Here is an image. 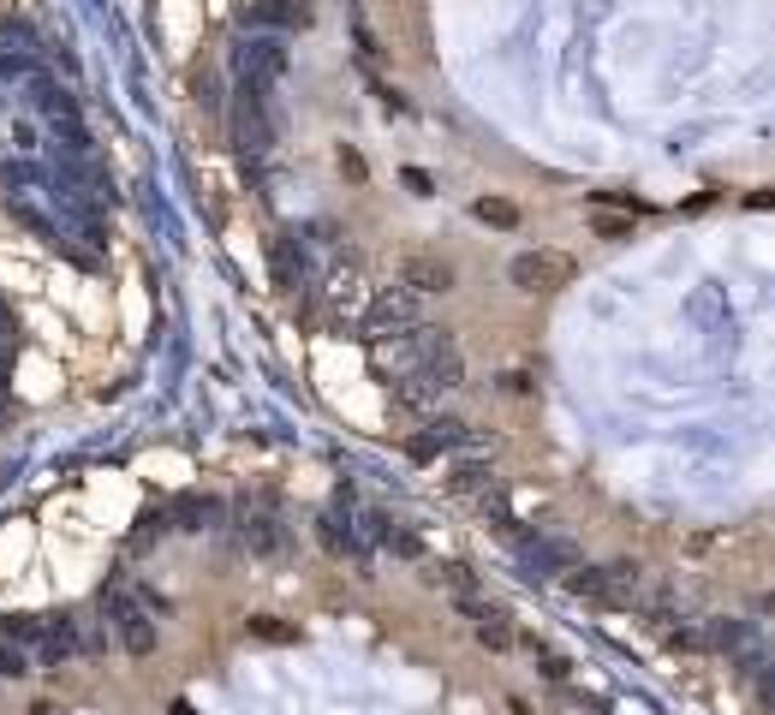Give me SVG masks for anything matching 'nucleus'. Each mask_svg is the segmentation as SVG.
I'll list each match as a JSON object with an SVG mask.
<instances>
[{"instance_id":"obj_2","label":"nucleus","mask_w":775,"mask_h":715,"mask_svg":"<svg viewBox=\"0 0 775 715\" xmlns=\"http://www.w3.org/2000/svg\"><path fill=\"white\" fill-rule=\"evenodd\" d=\"M233 537H239V549L251 554V561H281L292 549V531L281 524V513H275L269 501L239 507V513H233Z\"/></svg>"},{"instance_id":"obj_22","label":"nucleus","mask_w":775,"mask_h":715,"mask_svg":"<svg viewBox=\"0 0 775 715\" xmlns=\"http://www.w3.org/2000/svg\"><path fill=\"white\" fill-rule=\"evenodd\" d=\"M502 393H531V376H519V370L502 376Z\"/></svg>"},{"instance_id":"obj_5","label":"nucleus","mask_w":775,"mask_h":715,"mask_svg":"<svg viewBox=\"0 0 775 715\" xmlns=\"http://www.w3.org/2000/svg\"><path fill=\"white\" fill-rule=\"evenodd\" d=\"M507 281H514L519 293H549V286L573 281V262H567L561 251H519L514 269H507Z\"/></svg>"},{"instance_id":"obj_1","label":"nucleus","mask_w":775,"mask_h":715,"mask_svg":"<svg viewBox=\"0 0 775 715\" xmlns=\"http://www.w3.org/2000/svg\"><path fill=\"white\" fill-rule=\"evenodd\" d=\"M233 72H239V90L245 96H257V101H269V90L281 84V72H287V48H281V36H262L251 31L233 48Z\"/></svg>"},{"instance_id":"obj_13","label":"nucleus","mask_w":775,"mask_h":715,"mask_svg":"<svg viewBox=\"0 0 775 715\" xmlns=\"http://www.w3.org/2000/svg\"><path fill=\"white\" fill-rule=\"evenodd\" d=\"M400 286H406V293H423V299H430V293H448V286H453V269H448L442 257H406Z\"/></svg>"},{"instance_id":"obj_8","label":"nucleus","mask_w":775,"mask_h":715,"mask_svg":"<svg viewBox=\"0 0 775 715\" xmlns=\"http://www.w3.org/2000/svg\"><path fill=\"white\" fill-rule=\"evenodd\" d=\"M453 603H460L465 620H472V632H477V644H484V650H495V656L514 650V620H507L495 603H484V596H453Z\"/></svg>"},{"instance_id":"obj_15","label":"nucleus","mask_w":775,"mask_h":715,"mask_svg":"<svg viewBox=\"0 0 775 715\" xmlns=\"http://www.w3.org/2000/svg\"><path fill=\"white\" fill-rule=\"evenodd\" d=\"M472 215H477L484 227H502V232H514V227H519V209H514V203H502V197H477V203H472Z\"/></svg>"},{"instance_id":"obj_4","label":"nucleus","mask_w":775,"mask_h":715,"mask_svg":"<svg viewBox=\"0 0 775 715\" xmlns=\"http://www.w3.org/2000/svg\"><path fill=\"white\" fill-rule=\"evenodd\" d=\"M227 126H233V150L245 155V167H262V155L275 150V120H269V101H257V96H245L233 101V113H227Z\"/></svg>"},{"instance_id":"obj_18","label":"nucleus","mask_w":775,"mask_h":715,"mask_svg":"<svg viewBox=\"0 0 775 715\" xmlns=\"http://www.w3.org/2000/svg\"><path fill=\"white\" fill-rule=\"evenodd\" d=\"M531 662L543 668V680H567V674H573V662H567L561 650H549V644H531Z\"/></svg>"},{"instance_id":"obj_17","label":"nucleus","mask_w":775,"mask_h":715,"mask_svg":"<svg viewBox=\"0 0 775 715\" xmlns=\"http://www.w3.org/2000/svg\"><path fill=\"white\" fill-rule=\"evenodd\" d=\"M591 232H596V239H633V215H609V209H596V215H591Z\"/></svg>"},{"instance_id":"obj_3","label":"nucleus","mask_w":775,"mask_h":715,"mask_svg":"<svg viewBox=\"0 0 775 715\" xmlns=\"http://www.w3.org/2000/svg\"><path fill=\"white\" fill-rule=\"evenodd\" d=\"M567 591L584 596V603H596V608H633L638 573L633 566H573V573H567Z\"/></svg>"},{"instance_id":"obj_6","label":"nucleus","mask_w":775,"mask_h":715,"mask_svg":"<svg viewBox=\"0 0 775 715\" xmlns=\"http://www.w3.org/2000/svg\"><path fill=\"white\" fill-rule=\"evenodd\" d=\"M245 31H262V36H287V31H311V0H251L239 12Z\"/></svg>"},{"instance_id":"obj_14","label":"nucleus","mask_w":775,"mask_h":715,"mask_svg":"<svg viewBox=\"0 0 775 715\" xmlns=\"http://www.w3.org/2000/svg\"><path fill=\"white\" fill-rule=\"evenodd\" d=\"M245 632H251L257 644H299V626H287L275 615H251V620H245Z\"/></svg>"},{"instance_id":"obj_21","label":"nucleus","mask_w":775,"mask_h":715,"mask_svg":"<svg viewBox=\"0 0 775 715\" xmlns=\"http://www.w3.org/2000/svg\"><path fill=\"white\" fill-rule=\"evenodd\" d=\"M406 185H412L418 197H430V173H423V167H406Z\"/></svg>"},{"instance_id":"obj_7","label":"nucleus","mask_w":775,"mask_h":715,"mask_svg":"<svg viewBox=\"0 0 775 715\" xmlns=\"http://www.w3.org/2000/svg\"><path fill=\"white\" fill-rule=\"evenodd\" d=\"M514 543H519V561H525V573H531V578H561V573H573V566H579L573 543H555V537H514Z\"/></svg>"},{"instance_id":"obj_11","label":"nucleus","mask_w":775,"mask_h":715,"mask_svg":"<svg viewBox=\"0 0 775 715\" xmlns=\"http://www.w3.org/2000/svg\"><path fill=\"white\" fill-rule=\"evenodd\" d=\"M269 262H275V281H281L287 293H311V262H304L299 232H281V239L269 245Z\"/></svg>"},{"instance_id":"obj_12","label":"nucleus","mask_w":775,"mask_h":715,"mask_svg":"<svg viewBox=\"0 0 775 715\" xmlns=\"http://www.w3.org/2000/svg\"><path fill=\"white\" fill-rule=\"evenodd\" d=\"M358 537H364V549H388V554H400V561H423V543L412 531H400L388 513H364Z\"/></svg>"},{"instance_id":"obj_16","label":"nucleus","mask_w":775,"mask_h":715,"mask_svg":"<svg viewBox=\"0 0 775 715\" xmlns=\"http://www.w3.org/2000/svg\"><path fill=\"white\" fill-rule=\"evenodd\" d=\"M430 578H435V585H448L453 596H477V573H472V566H453L448 561V566H435Z\"/></svg>"},{"instance_id":"obj_9","label":"nucleus","mask_w":775,"mask_h":715,"mask_svg":"<svg viewBox=\"0 0 775 715\" xmlns=\"http://www.w3.org/2000/svg\"><path fill=\"white\" fill-rule=\"evenodd\" d=\"M162 513H168V531H215L227 519V507L215 495H173V501H162Z\"/></svg>"},{"instance_id":"obj_10","label":"nucleus","mask_w":775,"mask_h":715,"mask_svg":"<svg viewBox=\"0 0 775 715\" xmlns=\"http://www.w3.org/2000/svg\"><path fill=\"white\" fill-rule=\"evenodd\" d=\"M316 543H323L334 561H353V566H364L370 561V549H364V537H358V524L353 519H341V513H316Z\"/></svg>"},{"instance_id":"obj_20","label":"nucleus","mask_w":775,"mask_h":715,"mask_svg":"<svg viewBox=\"0 0 775 715\" xmlns=\"http://www.w3.org/2000/svg\"><path fill=\"white\" fill-rule=\"evenodd\" d=\"M341 173H346L353 185H364V180H370V173H364V155H358V150H346V143H341Z\"/></svg>"},{"instance_id":"obj_23","label":"nucleus","mask_w":775,"mask_h":715,"mask_svg":"<svg viewBox=\"0 0 775 715\" xmlns=\"http://www.w3.org/2000/svg\"><path fill=\"white\" fill-rule=\"evenodd\" d=\"M584 715H596V709H584Z\"/></svg>"},{"instance_id":"obj_19","label":"nucleus","mask_w":775,"mask_h":715,"mask_svg":"<svg viewBox=\"0 0 775 715\" xmlns=\"http://www.w3.org/2000/svg\"><path fill=\"white\" fill-rule=\"evenodd\" d=\"M0 674H12V680H24V674H31V656H24V644L0 638Z\"/></svg>"}]
</instances>
